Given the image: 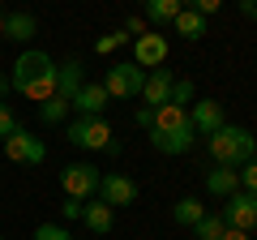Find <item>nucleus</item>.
Instances as JSON below:
<instances>
[{"label": "nucleus", "instance_id": "1", "mask_svg": "<svg viewBox=\"0 0 257 240\" xmlns=\"http://www.w3.org/2000/svg\"><path fill=\"white\" fill-rule=\"evenodd\" d=\"M9 86L22 94V99H30V103L52 99V94H56V60H52L47 52H39V47L22 52L18 60H13Z\"/></svg>", "mask_w": 257, "mask_h": 240}, {"label": "nucleus", "instance_id": "26", "mask_svg": "<svg viewBox=\"0 0 257 240\" xmlns=\"http://www.w3.org/2000/svg\"><path fill=\"white\" fill-rule=\"evenodd\" d=\"M236 176H240V189H248V193H257V155L248 159L244 167H236Z\"/></svg>", "mask_w": 257, "mask_h": 240}, {"label": "nucleus", "instance_id": "4", "mask_svg": "<svg viewBox=\"0 0 257 240\" xmlns=\"http://www.w3.org/2000/svg\"><path fill=\"white\" fill-rule=\"evenodd\" d=\"M64 138H69V146H77V150H111V155L120 150L116 133H111V125L103 116H77Z\"/></svg>", "mask_w": 257, "mask_h": 240}, {"label": "nucleus", "instance_id": "11", "mask_svg": "<svg viewBox=\"0 0 257 240\" xmlns=\"http://www.w3.org/2000/svg\"><path fill=\"white\" fill-rule=\"evenodd\" d=\"M133 65H142V69H163V65H167V39L155 35V30L138 35V39H133Z\"/></svg>", "mask_w": 257, "mask_h": 240}, {"label": "nucleus", "instance_id": "15", "mask_svg": "<svg viewBox=\"0 0 257 240\" xmlns=\"http://www.w3.org/2000/svg\"><path fill=\"white\" fill-rule=\"evenodd\" d=\"M82 223L94 231V236H107L111 223H116V210H111L107 202H99V197H90V202L82 206Z\"/></svg>", "mask_w": 257, "mask_h": 240}, {"label": "nucleus", "instance_id": "13", "mask_svg": "<svg viewBox=\"0 0 257 240\" xmlns=\"http://www.w3.org/2000/svg\"><path fill=\"white\" fill-rule=\"evenodd\" d=\"M86 86V69H82V60H64V65H56V94H60L64 103H73V94Z\"/></svg>", "mask_w": 257, "mask_h": 240}, {"label": "nucleus", "instance_id": "24", "mask_svg": "<svg viewBox=\"0 0 257 240\" xmlns=\"http://www.w3.org/2000/svg\"><path fill=\"white\" fill-rule=\"evenodd\" d=\"M35 240H73L64 223H39L35 227Z\"/></svg>", "mask_w": 257, "mask_h": 240}, {"label": "nucleus", "instance_id": "12", "mask_svg": "<svg viewBox=\"0 0 257 240\" xmlns=\"http://www.w3.org/2000/svg\"><path fill=\"white\" fill-rule=\"evenodd\" d=\"M107 90H103V82H86L82 90L73 94V103H69V107L77 111V116H103V111H107Z\"/></svg>", "mask_w": 257, "mask_h": 240}, {"label": "nucleus", "instance_id": "2", "mask_svg": "<svg viewBox=\"0 0 257 240\" xmlns=\"http://www.w3.org/2000/svg\"><path fill=\"white\" fill-rule=\"evenodd\" d=\"M146 138H150V146L159 155H189L193 142H197V133L189 125V107H176V103L155 107V120H150Z\"/></svg>", "mask_w": 257, "mask_h": 240}, {"label": "nucleus", "instance_id": "25", "mask_svg": "<svg viewBox=\"0 0 257 240\" xmlns=\"http://www.w3.org/2000/svg\"><path fill=\"white\" fill-rule=\"evenodd\" d=\"M124 30H111V35H103L99 39V43H94V52H99V56H111V52H116V47H124Z\"/></svg>", "mask_w": 257, "mask_h": 240}, {"label": "nucleus", "instance_id": "20", "mask_svg": "<svg viewBox=\"0 0 257 240\" xmlns=\"http://www.w3.org/2000/svg\"><path fill=\"white\" fill-rule=\"evenodd\" d=\"M206 214V206H202V197H180V202L172 206V219L180 223V227H197V219Z\"/></svg>", "mask_w": 257, "mask_h": 240}, {"label": "nucleus", "instance_id": "3", "mask_svg": "<svg viewBox=\"0 0 257 240\" xmlns=\"http://www.w3.org/2000/svg\"><path fill=\"white\" fill-rule=\"evenodd\" d=\"M206 150H210L214 167H244L257 155V138L244 125H223V129H214L206 138Z\"/></svg>", "mask_w": 257, "mask_h": 240}, {"label": "nucleus", "instance_id": "33", "mask_svg": "<svg viewBox=\"0 0 257 240\" xmlns=\"http://www.w3.org/2000/svg\"><path fill=\"white\" fill-rule=\"evenodd\" d=\"M219 240H253V236H248V231H240V227H227Z\"/></svg>", "mask_w": 257, "mask_h": 240}, {"label": "nucleus", "instance_id": "27", "mask_svg": "<svg viewBox=\"0 0 257 240\" xmlns=\"http://www.w3.org/2000/svg\"><path fill=\"white\" fill-rule=\"evenodd\" d=\"M13 129H18V116H13V107H9V103H0V142L9 138Z\"/></svg>", "mask_w": 257, "mask_h": 240}, {"label": "nucleus", "instance_id": "29", "mask_svg": "<svg viewBox=\"0 0 257 240\" xmlns=\"http://www.w3.org/2000/svg\"><path fill=\"white\" fill-rule=\"evenodd\" d=\"M82 206H86V202H77V197H64V206H60V219H64V223L82 219Z\"/></svg>", "mask_w": 257, "mask_h": 240}, {"label": "nucleus", "instance_id": "5", "mask_svg": "<svg viewBox=\"0 0 257 240\" xmlns=\"http://www.w3.org/2000/svg\"><path fill=\"white\" fill-rule=\"evenodd\" d=\"M142 86H146V69L133 65V60H120L103 73V90L107 99H142Z\"/></svg>", "mask_w": 257, "mask_h": 240}, {"label": "nucleus", "instance_id": "28", "mask_svg": "<svg viewBox=\"0 0 257 240\" xmlns=\"http://www.w3.org/2000/svg\"><path fill=\"white\" fill-rule=\"evenodd\" d=\"M189 9H193V13H202V18L210 22V13L223 9V0H189Z\"/></svg>", "mask_w": 257, "mask_h": 240}, {"label": "nucleus", "instance_id": "6", "mask_svg": "<svg viewBox=\"0 0 257 240\" xmlns=\"http://www.w3.org/2000/svg\"><path fill=\"white\" fill-rule=\"evenodd\" d=\"M5 159L9 163H18V167H43V159H47V142L39 138V133H30V129H13L9 138H5Z\"/></svg>", "mask_w": 257, "mask_h": 240}, {"label": "nucleus", "instance_id": "9", "mask_svg": "<svg viewBox=\"0 0 257 240\" xmlns=\"http://www.w3.org/2000/svg\"><path fill=\"white\" fill-rule=\"evenodd\" d=\"M189 125L197 138H210L214 129H223L227 125V111H223L219 99H202V103H189Z\"/></svg>", "mask_w": 257, "mask_h": 240}, {"label": "nucleus", "instance_id": "31", "mask_svg": "<svg viewBox=\"0 0 257 240\" xmlns=\"http://www.w3.org/2000/svg\"><path fill=\"white\" fill-rule=\"evenodd\" d=\"M124 30H128V35H146V18H128Z\"/></svg>", "mask_w": 257, "mask_h": 240}, {"label": "nucleus", "instance_id": "19", "mask_svg": "<svg viewBox=\"0 0 257 240\" xmlns=\"http://www.w3.org/2000/svg\"><path fill=\"white\" fill-rule=\"evenodd\" d=\"M172 26H176V35H180V39H202V35H206V18H202V13H193L189 5L176 13Z\"/></svg>", "mask_w": 257, "mask_h": 240}, {"label": "nucleus", "instance_id": "36", "mask_svg": "<svg viewBox=\"0 0 257 240\" xmlns=\"http://www.w3.org/2000/svg\"><path fill=\"white\" fill-rule=\"evenodd\" d=\"M142 5H146V0H142Z\"/></svg>", "mask_w": 257, "mask_h": 240}, {"label": "nucleus", "instance_id": "30", "mask_svg": "<svg viewBox=\"0 0 257 240\" xmlns=\"http://www.w3.org/2000/svg\"><path fill=\"white\" fill-rule=\"evenodd\" d=\"M133 120H138V129H150V120H155V107H138V111H133Z\"/></svg>", "mask_w": 257, "mask_h": 240}, {"label": "nucleus", "instance_id": "34", "mask_svg": "<svg viewBox=\"0 0 257 240\" xmlns=\"http://www.w3.org/2000/svg\"><path fill=\"white\" fill-rule=\"evenodd\" d=\"M5 94H9V77L0 73V103H5Z\"/></svg>", "mask_w": 257, "mask_h": 240}, {"label": "nucleus", "instance_id": "7", "mask_svg": "<svg viewBox=\"0 0 257 240\" xmlns=\"http://www.w3.org/2000/svg\"><path fill=\"white\" fill-rule=\"evenodd\" d=\"M99 167L94 163H69L60 172V189H64V197H77V202H90L94 193H99Z\"/></svg>", "mask_w": 257, "mask_h": 240}, {"label": "nucleus", "instance_id": "37", "mask_svg": "<svg viewBox=\"0 0 257 240\" xmlns=\"http://www.w3.org/2000/svg\"><path fill=\"white\" fill-rule=\"evenodd\" d=\"M0 240H5V236H0Z\"/></svg>", "mask_w": 257, "mask_h": 240}, {"label": "nucleus", "instance_id": "23", "mask_svg": "<svg viewBox=\"0 0 257 240\" xmlns=\"http://www.w3.org/2000/svg\"><path fill=\"white\" fill-rule=\"evenodd\" d=\"M193 94H197V86H193L189 77H176V86H172V94H167V103H176V107H189Z\"/></svg>", "mask_w": 257, "mask_h": 240}, {"label": "nucleus", "instance_id": "16", "mask_svg": "<svg viewBox=\"0 0 257 240\" xmlns=\"http://www.w3.org/2000/svg\"><path fill=\"white\" fill-rule=\"evenodd\" d=\"M35 35H39V22H35V13L18 9V13H9V18H5V39H13V43H30Z\"/></svg>", "mask_w": 257, "mask_h": 240}, {"label": "nucleus", "instance_id": "10", "mask_svg": "<svg viewBox=\"0 0 257 240\" xmlns=\"http://www.w3.org/2000/svg\"><path fill=\"white\" fill-rule=\"evenodd\" d=\"M99 202H107L111 210L116 206H133L138 202V185L128 176H120V172H103L99 176Z\"/></svg>", "mask_w": 257, "mask_h": 240}, {"label": "nucleus", "instance_id": "21", "mask_svg": "<svg viewBox=\"0 0 257 240\" xmlns=\"http://www.w3.org/2000/svg\"><path fill=\"white\" fill-rule=\"evenodd\" d=\"M69 103L60 99V94H52V99H43L39 103V116H43V125H64V116H69Z\"/></svg>", "mask_w": 257, "mask_h": 240}, {"label": "nucleus", "instance_id": "18", "mask_svg": "<svg viewBox=\"0 0 257 240\" xmlns=\"http://www.w3.org/2000/svg\"><path fill=\"white\" fill-rule=\"evenodd\" d=\"M180 9H184V0H146V22L150 26H172Z\"/></svg>", "mask_w": 257, "mask_h": 240}, {"label": "nucleus", "instance_id": "35", "mask_svg": "<svg viewBox=\"0 0 257 240\" xmlns=\"http://www.w3.org/2000/svg\"><path fill=\"white\" fill-rule=\"evenodd\" d=\"M0 39H5V9H0Z\"/></svg>", "mask_w": 257, "mask_h": 240}, {"label": "nucleus", "instance_id": "17", "mask_svg": "<svg viewBox=\"0 0 257 240\" xmlns=\"http://www.w3.org/2000/svg\"><path fill=\"white\" fill-rule=\"evenodd\" d=\"M236 189H240L236 167H214V172L206 176V193H210V197H231Z\"/></svg>", "mask_w": 257, "mask_h": 240}, {"label": "nucleus", "instance_id": "8", "mask_svg": "<svg viewBox=\"0 0 257 240\" xmlns=\"http://www.w3.org/2000/svg\"><path fill=\"white\" fill-rule=\"evenodd\" d=\"M223 219H227V227H240V231H248L253 236L257 231V193H248V189H236L231 197H223Z\"/></svg>", "mask_w": 257, "mask_h": 240}, {"label": "nucleus", "instance_id": "38", "mask_svg": "<svg viewBox=\"0 0 257 240\" xmlns=\"http://www.w3.org/2000/svg\"><path fill=\"white\" fill-rule=\"evenodd\" d=\"M253 240H257V236H253Z\"/></svg>", "mask_w": 257, "mask_h": 240}, {"label": "nucleus", "instance_id": "14", "mask_svg": "<svg viewBox=\"0 0 257 240\" xmlns=\"http://www.w3.org/2000/svg\"><path fill=\"white\" fill-rule=\"evenodd\" d=\"M172 86H176V73H172V69H150V73H146V86H142L146 107H163L167 94H172Z\"/></svg>", "mask_w": 257, "mask_h": 240}, {"label": "nucleus", "instance_id": "32", "mask_svg": "<svg viewBox=\"0 0 257 240\" xmlns=\"http://www.w3.org/2000/svg\"><path fill=\"white\" fill-rule=\"evenodd\" d=\"M236 5H240V13H244V18L257 22V0H236Z\"/></svg>", "mask_w": 257, "mask_h": 240}, {"label": "nucleus", "instance_id": "22", "mask_svg": "<svg viewBox=\"0 0 257 240\" xmlns=\"http://www.w3.org/2000/svg\"><path fill=\"white\" fill-rule=\"evenodd\" d=\"M193 231H197V240H219L223 231H227V219H223V214H210V210H206L202 219H197V227H193Z\"/></svg>", "mask_w": 257, "mask_h": 240}]
</instances>
